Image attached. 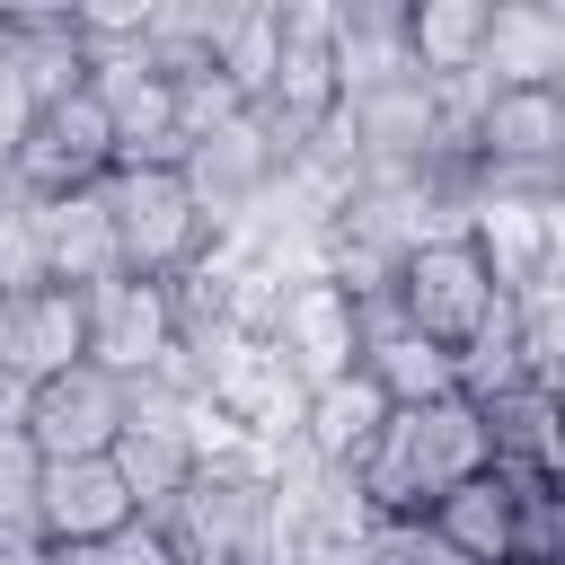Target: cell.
I'll list each match as a JSON object with an SVG mask.
<instances>
[{
  "label": "cell",
  "mask_w": 565,
  "mask_h": 565,
  "mask_svg": "<svg viewBox=\"0 0 565 565\" xmlns=\"http://www.w3.org/2000/svg\"><path fill=\"white\" fill-rule=\"evenodd\" d=\"M494 468L486 441V406L477 397H441V406H397L388 433L353 459V486L371 503V521H433V503L468 477Z\"/></svg>",
  "instance_id": "obj_1"
},
{
  "label": "cell",
  "mask_w": 565,
  "mask_h": 565,
  "mask_svg": "<svg viewBox=\"0 0 565 565\" xmlns=\"http://www.w3.org/2000/svg\"><path fill=\"white\" fill-rule=\"evenodd\" d=\"M97 194L115 212V247H124L132 282H177L212 256V221H203L185 168H115Z\"/></svg>",
  "instance_id": "obj_2"
},
{
  "label": "cell",
  "mask_w": 565,
  "mask_h": 565,
  "mask_svg": "<svg viewBox=\"0 0 565 565\" xmlns=\"http://www.w3.org/2000/svg\"><path fill=\"white\" fill-rule=\"evenodd\" d=\"M159 530L177 565H274V468H194Z\"/></svg>",
  "instance_id": "obj_3"
},
{
  "label": "cell",
  "mask_w": 565,
  "mask_h": 565,
  "mask_svg": "<svg viewBox=\"0 0 565 565\" xmlns=\"http://www.w3.org/2000/svg\"><path fill=\"white\" fill-rule=\"evenodd\" d=\"M115 115L79 88V97H62V106H44L35 115V132L9 150V177L26 185V194H44V203H62V194H88V185H106L115 177Z\"/></svg>",
  "instance_id": "obj_4"
},
{
  "label": "cell",
  "mask_w": 565,
  "mask_h": 565,
  "mask_svg": "<svg viewBox=\"0 0 565 565\" xmlns=\"http://www.w3.org/2000/svg\"><path fill=\"white\" fill-rule=\"evenodd\" d=\"M177 353H185V327H177V291H168V282L115 274V282L88 291V362H97V371H115V380H159V371H177Z\"/></svg>",
  "instance_id": "obj_5"
},
{
  "label": "cell",
  "mask_w": 565,
  "mask_h": 565,
  "mask_svg": "<svg viewBox=\"0 0 565 565\" xmlns=\"http://www.w3.org/2000/svg\"><path fill=\"white\" fill-rule=\"evenodd\" d=\"M397 300H406V318H415V335H433V344H468L486 318H494V300H503V282L486 274V256H477V238L459 230V238H433V247H415L406 256V274H397Z\"/></svg>",
  "instance_id": "obj_6"
},
{
  "label": "cell",
  "mask_w": 565,
  "mask_h": 565,
  "mask_svg": "<svg viewBox=\"0 0 565 565\" xmlns=\"http://www.w3.org/2000/svg\"><path fill=\"white\" fill-rule=\"evenodd\" d=\"M124 424H132V380H115V371H97V362L26 388V441H35L44 459H115Z\"/></svg>",
  "instance_id": "obj_7"
},
{
  "label": "cell",
  "mask_w": 565,
  "mask_h": 565,
  "mask_svg": "<svg viewBox=\"0 0 565 565\" xmlns=\"http://www.w3.org/2000/svg\"><path fill=\"white\" fill-rule=\"evenodd\" d=\"M265 344L282 353V371H291L300 388H327V380L362 371V344H353V291H344L335 274L291 282L282 309H274V327H265Z\"/></svg>",
  "instance_id": "obj_8"
},
{
  "label": "cell",
  "mask_w": 565,
  "mask_h": 565,
  "mask_svg": "<svg viewBox=\"0 0 565 565\" xmlns=\"http://www.w3.org/2000/svg\"><path fill=\"white\" fill-rule=\"evenodd\" d=\"M132 521H141V503H132L115 459H44V486H35V539L44 547H97Z\"/></svg>",
  "instance_id": "obj_9"
},
{
  "label": "cell",
  "mask_w": 565,
  "mask_h": 565,
  "mask_svg": "<svg viewBox=\"0 0 565 565\" xmlns=\"http://www.w3.org/2000/svg\"><path fill=\"white\" fill-rule=\"evenodd\" d=\"M0 353H9V380H18V388H44V380L79 371V362H88V291L44 282L35 300H18Z\"/></svg>",
  "instance_id": "obj_10"
},
{
  "label": "cell",
  "mask_w": 565,
  "mask_h": 565,
  "mask_svg": "<svg viewBox=\"0 0 565 565\" xmlns=\"http://www.w3.org/2000/svg\"><path fill=\"white\" fill-rule=\"evenodd\" d=\"M477 79L486 88H565V9H547V0H494Z\"/></svg>",
  "instance_id": "obj_11"
},
{
  "label": "cell",
  "mask_w": 565,
  "mask_h": 565,
  "mask_svg": "<svg viewBox=\"0 0 565 565\" xmlns=\"http://www.w3.org/2000/svg\"><path fill=\"white\" fill-rule=\"evenodd\" d=\"M335 79H344V97H371V88L424 79L397 0H353V9H335Z\"/></svg>",
  "instance_id": "obj_12"
},
{
  "label": "cell",
  "mask_w": 565,
  "mask_h": 565,
  "mask_svg": "<svg viewBox=\"0 0 565 565\" xmlns=\"http://www.w3.org/2000/svg\"><path fill=\"white\" fill-rule=\"evenodd\" d=\"M468 238H477V256H486V274L503 291L547 282V194H477Z\"/></svg>",
  "instance_id": "obj_13"
},
{
  "label": "cell",
  "mask_w": 565,
  "mask_h": 565,
  "mask_svg": "<svg viewBox=\"0 0 565 565\" xmlns=\"http://www.w3.org/2000/svg\"><path fill=\"white\" fill-rule=\"evenodd\" d=\"M44 256H53V282H62V291H97V282H115V274H124L115 212H106V194H97V185H88V194L44 203Z\"/></svg>",
  "instance_id": "obj_14"
},
{
  "label": "cell",
  "mask_w": 565,
  "mask_h": 565,
  "mask_svg": "<svg viewBox=\"0 0 565 565\" xmlns=\"http://www.w3.org/2000/svg\"><path fill=\"white\" fill-rule=\"evenodd\" d=\"M0 26L18 35V53H26V79H35V106H62V97H79L88 88V26H79V9H0Z\"/></svg>",
  "instance_id": "obj_15"
},
{
  "label": "cell",
  "mask_w": 565,
  "mask_h": 565,
  "mask_svg": "<svg viewBox=\"0 0 565 565\" xmlns=\"http://www.w3.org/2000/svg\"><path fill=\"white\" fill-rule=\"evenodd\" d=\"M388 397L371 388V371H344V380H327V388H309V415H300V450H318V459H335V468H353L380 433H388Z\"/></svg>",
  "instance_id": "obj_16"
},
{
  "label": "cell",
  "mask_w": 565,
  "mask_h": 565,
  "mask_svg": "<svg viewBox=\"0 0 565 565\" xmlns=\"http://www.w3.org/2000/svg\"><path fill=\"white\" fill-rule=\"evenodd\" d=\"M486 0H415L406 9V44H415V71L433 79V88H459V79H477V62H486Z\"/></svg>",
  "instance_id": "obj_17"
},
{
  "label": "cell",
  "mask_w": 565,
  "mask_h": 565,
  "mask_svg": "<svg viewBox=\"0 0 565 565\" xmlns=\"http://www.w3.org/2000/svg\"><path fill=\"white\" fill-rule=\"evenodd\" d=\"M486 441H494V468H539L556 477L565 468V397L547 388H512L486 406Z\"/></svg>",
  "instance_id": "obj_18"
},
{
  "label": "cell",
  "mask_w": 565,
  "mask_h": 565,
  "mask_svg": "<svg viewBox=\"0 0 565 565\" xmlns=\"http://www.w3.org/2000/svg\"><path fill=\"white\" fill-rule=\"evenodd\" d=\"M433 530L459 547V556H477V565H512V486L486 468V477H468V486H450L441 503H433Z\"/></svg>",
  "instance_id": "obj_19"
},
{
  "label": "cell",
  "mask_w": 565,
  "mask_h": 565,
  "mask_svg": "<svg viewBox=\"0 0 565 565\" xmlns=\"http://www.w3.org/2000/svg\"><path fill=\"white\" fill-rule=\"evenodd\" d=\"M362 371H371V388L388 397V406H441V397H459V353L450 344H433V335H388L380 353H362Z\"/></svg>",
  "instance_id": "obj_20"
},
{
  "label": "cell",
  "mask_w": 565,
  "mask_h": 565,
  "mask_svg": "<svg viewBox=\"0 0 565 565\" xmlns=\"http://www.w3.org/2000/svg\"><path fill=\"white\" fill-rule=\"evenodd\" d=\"M274 62H282V9H221V35H212V71L247 97V106H265V88H274Z\"/></svg>",
  "instance_id": "obj_21"
},
{
  "label": "cell",
  "mask_w": 565,
  "mask_h": 565,
  "mask_svg": "<svg viewBox=\"0 0 565 565\" xmlns=\"http://www.w3.org/2000/svg\"><path fill=\"white\" fill-rule=\"evenodd\" d=\"M512 388H530V362H521V300L503 291V300H494V318L459 344V397L494 406V397H512Z\"/></svg>",
  "instance_id": "obj_22"
},
{
  "label": "cell",
  "mask_w": 565,
  "mask_h": 565,
  "mask_svg": "<svg viewBox=\"0 0 565 565\" xmlns=\"http://www.w3.org/2000/svg\"><path fill=\"white\" fill-rule=\"evenodd\" d=\"M53 282V256H44V194H26L18 177L0 185V309L35 300Z\"/></svg>",
  "instance_id": "obj_23"
},
{
  "label": "cell",
  "mask_w": 565,
  "mask_h": 565,
  "mask_svg": "<svg viewBox=\"0 0 565 565\" xmlns=\"http://www.w3.org/2000/svg\"><path fill=\"white\" fill-rule=\"evenodd\" d=\"M371 565H477V556H459L433 521H380L371 530Z\"/></svg>",
  "instance_id": "obj_24"
},
{
  "label": "cell",
  "mask_w": 565,
  "mask_h": 565,
  "mask_svg": "<svg viewBox=\"0 0 565 565\" xmlns=\"http://www.w3.org/2000/svg\"><path fill=\"white\" fill-rule=\"evenodd\" d=\"M35 115H44V106H35V79H26V53H18V35L0 26V141L18 150V141L35 132Z\"/></svg>",
  "instance_id": "obj_25"
},
{
  "label": "cell",
  "mask_w": 565,
  "mask_h": 565,
  "mask_svg": "<svg viewBox=\"0 0 565 565\" xmlns=\"http://www.w3.org/2000/svg\"><path fill=\"white\" fill-rule=\"evenodd\" d=\"M0 185H9V141H0Z\"/></svg>",
  "instance_id": "obj_26"
}]
</instances>
